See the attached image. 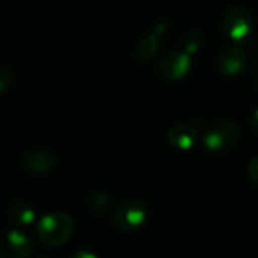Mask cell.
Segmentation results:
<instances>
[{
	"instance_id": "2",
	"label": "cell",
	"mask_w": 258,
	"mask_h": 258,
	"mask_svg": "<svg viewBox=\"0 0 258 258\" xmlns=\"http://www.w3.org/2000/svg\"><path fill=\"white\" fill-rule=\"evenodd\" d=\"M255 19L250 11L234 7L229 8L222 17V29L223 32L235 43H247L255 35Z\"/></svg>"
},
{
	"instance_id": "8",
	"label": "cell",
	"mask_w": 258,
	"mask_h": 258,
	"mask_svg": "<svg viewBox=\"0 0 258 258\" xmlns=\"http://www.w3.org/2000/svg\"><path fill=\"white\" fill-rule=\"evenodd\" d=\"M167 142L175 149L188 151L198 142V129L190 123H178L169 129Z\"/></svg>"
},
{
	"instance_id": "4",
	"label": "cell",
	"mask_w": 258,
	"mask_h": 258,
	"mask_svg": "<svg viewBox=\"0 0 258 258\" xmlns=\"http://www.w3.org/2000/svg\"><path fill=\"white\" fill-rule=\"evenodd\" d=\"M240 140V127L235 121L220 120L213 123L204 134V146L210 152H226Z\"/></svg>"
},
{
	"instance_id": "6",
	"label": "cell",
	"mask_w": 258,
	"mask_h": 258,
	"mask_svg": "<svg viewBox=\"0 0 258 258\" xmlns=\"http://www.w3.org/2000/svg\"><path fill=\"white\" fill-rule=\"evenodd\" d=\"M56 163H58L56 155L50 149H46V148L31 149L22 158L23 167L28 172L35 173V175H43V173L53 170L56 167Z\"/></svg>"
},
{
	"instance_id": "3",
	"label": "cell",
	"mask_w": 258,
	"mask_h": 258,
	"mask_svg": "<svg viewBox=\"0 0 258 258\" xmlns=\"http://www.w3.org/2000/svg\"><path fill=\"white\" fill-rule=\"evenodd\" d=\"M112 220L121 231L133 232L148 223L149 208L140 199H124L115 207Z\"/></svg>"
},
{
	"instance_id": "14",
	"label": "cell",
	"mask_w": 258,
	"mask_h": 258,
	"mask_svg": "<svg viewBox=\"0 0 258 258\" xmlns=\"http://www.w3.org/2000/svg\"><path fill=\"white\" fill-rule=\"evenodd\" d=\"M247 176L253 185L258 187V155H255L247 166Z\"/></svg>"
},
{
	"instance_id": "9",
	"label": "cell",
	"mask_w": 258,
	"mask_h": 258,
	"mask_svg": "<svg viewBox=\"0 0 258 258\" xmlns=\"http://www.w3.org/2000/svg\"><path fill=\"white\" fill-rule=\"evenodd\" d=\"M7 244L14 258H29L32 255V241L20 229H11L8 232Z\"/></svg>"
},
{
	"instance_id": "17",
	"label": "cell",
	"mask_w": 258,
	"mask_h": 258,
	"mask_svg": "<svg viewBox=\"0 0 258 258\" xmlns=\"http://www.w3.org/2000/svg\"><path fill=\"white\" fill-rule=\"evenodd\" d=\"M0 258H7V255H5L4 250H0Z\"/></svg>"
},
{
	"instance_id": "1",
	"label": "cell",
	"mask_w": 258,
	"mask_h": 258,
	"mask_svg": "<svg viewBox=\"0 0 258 258\" xmlns=\"http://www.w3.org/2000/svg\"><path fill=\"white\" fill-rule=\"evenodd\" d=\"M75 232V222L70 214L55 211L43 216L37 226V235L41 243L50 247L66 244Z\"/></svg>"
},
{
	"instance_id": "7",
	"label": "cell",
	"mask_w": 258,
	"mask_h": 258,
	"mask_svg": "<svg viewBox=\"0 0 258 258\" xmlns=\"http://www.w3.org/2000/svg\"><path fill=\"white\" fill-rule=\"evenodd\" d=\"M246 62H247V56L244 50H241L240 47H228L220 53L217 67L223 76L232 78V76H238L246 69Z\"/></svg>"
},
{
	"instance_id": "13",
	"label": "cell",
	"mask_w": 258,
	"mask_h": 258,
	"mask_svg": "<svg viewBox=\"0 0 258 258\" xmlns=\"http://www.w3.org/2000/svg\"><path fill=\"white\" fill-rule=\"evenodd\" d=\"M14 84V73L11 69L0 66V93L10 90Z\"/></svg>"
},
{
	"instance_id": "10",
	"label": "cell",
	"mask_w": 258,
	"mask_h": 258,
	"mask_svg": "<svg viewBox=\"0 0 258 258\" xmlns=\"http://www.w3.org/2000/svg\"><path fill=\"white\" fill-rule=\"evenodd\" d=\"M160 46H161V34L158 35L157 32H154L139 43L136 49V55L140 59H151L157 55Z\"/></svg>"
},
{
	"instance_id": "12",
	"label": "cell",
	"mask_w": 258,
	"mask_h": 258,
	"mask_svg": "<svg viewBox=\"0 0 258 258\" xmlns=\"http://www.w3.org/2000/svg\"><path fill=\"white\" fill-rule=\"evenodd\" d=\"M88 205L94 213H105L111 205V198L106 193H94L90 196Z\"/></svg>"
},
{
	"instance_id": "5",
	"label": "cell",
	"mask_w": 258,
	"mask_h": 258,
	"mask_svg": "<svg viewBox=\"0 0 258 258\" xmlns=\"http://www.w3.org/2000/svg\"><path fill=\"white\" fill-rule=\"evenodd\" d=\"M190 69H191V59L187 52H181V50L166 52L158 62V72L161 78L167 81H179L185 78Z\"/></svg>"
},
{
	"instance_id": "16",
	"label": "cell",
	"mask_w": 258,
	"mask_h": 258,
	"mask_svg": "<svg viewBox=\"0 0 258 258\" xmlns=\"http://www.w3.org/2000/svg\"><path fill=\"white\" fill-rule=\"evenodd\" d=\"M250 124H252V127H253V131H256L258 133V108L252 112V115H250Z\"/></svg>"
},
{
	"instance_id": "11",
	"label": "cell",
	"mask_w": 258,
	"mask_h": 258,
	"mask_svg": "<svg viewBox=\"0 0 258 258\" xmlns=\"http://www.w3.org/2000/svg\"><path fill=\"white\" fill-rule=\"evenodd\" d=\"M11 217L14 219L16 223L22 225V226H29L35 222V211L31 205H28L26 202L20 201L11 205L10 208Z\"/></svg>"
},
{
	"instance_id": "15",
	"label": "cell",
	"mask_w": 258,
	"mask_h": 258,
	"mask_svg": "<svg viewBox=\"0 0 258 258\" xmlns=\"http://www.w3.org/2000/svg\"><path fill=\"white\" fill-rule=\"evenodd\" d=\"M73 258H97V255L90 252V250H79V252L75 253Z\"/></svg>"
}]
</instances>
